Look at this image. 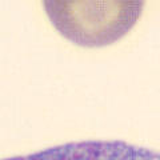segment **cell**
<instances>
[{"label": "cell", "mask_w": 160, "mask_h": 160, "mask_svg": "<svg viewBox=\"0 0 160 160\" xmlns=\"http://www.w3.org/2000/svg\"><path fill=\"white\" fill-rule=\"evenodd\" d=\"M59 32L86 47L111 44L126 35L142 12V2H46Z\"/></svg>", "instance_id": "obj_1"}, {"label": "cell", "mask_w": 160, "mask_h": 160, "mask_svg": "<svg viewBox=\"0 0 160 160\" xmlns=\"http://www.w3.org/2000/svg\"><path fill=\"white\" fill-rule=\"evenodd\" d=\"M3 160H160V153L113 140L69 143L26 156Z\"/></svg>", "instance_id": "obj_2"}]
</instances>
